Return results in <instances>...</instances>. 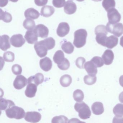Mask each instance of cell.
<instances>
[{
  "label": "cell",
  "mask_w": 123,
  "mask_h": 123,
  "mask_svg": "<svg viewBox=\"0 0 123 123\" xmlns=\"http://www.w3.org/2000/svg\"><path fill=\"white\" fill-rule=\"evenodd\" d=\"M97 80V78L96 76H92L86 75L84 77V81L85 83L88 85H91L95 83Z\"/></svg>",
  "instance_id": "35"
},
{
  "label": "cell",
  "mask_w": 123,
  "mask_h": 123,
  "mask_svg": "<svg viewBox=\"0 0 123 123\" xmlns=\"http://www.w3.org/2000/svg\"><path fill=\"white\" fill-rule=\"evenodd\" d=\"M10 0L13 2H17L18 0Z\"/></svg>",
  "instance_id": "49"
},
{
  "label": "cell",
  "mask_w": 123,
  "mask_h": 123,
  "mask_svg": "<svg viewBox=\"0 0 123 123\" xmlns=\"http://www.w3.org/2000/svg\"><path fill=\"white\" fill-rule=\"evenodd\" d=\"M24 15L26 18L35 20L38 18L40 13L38 11L33 8H28L25 11Z\"/></svg>",
  "instance_id": "21"
},
{
  "label": "cell",
  "mask_w": 123,
  "mask_h": 123,
  "mask_svg": "<svg viewBox=\"0 0 123 123\" xmlns=\"http://www.w3.org/2000/svg\"><path fill=\"white\" fill-rule=\"evenodd\" d=\"M92 1H95V2H100L102 0H92Z\"/></svg>",
  "instance_id": "50"
},
{
  "label": "cell",
  "mask_w": 123,
  "mask_h": 123,
  "mask_svg": "<svg viewBox=\"0 0 123 123\" xmlns=\"http://www.w3.org/2000/svg\"><path fill=\"white\" fill-rule=\"evenodd\" d=\"M0 20L6 23H10L12 20V17L11 14L7 12H4L2 9H0Z\"/></svg>",
  "instance_id": "32"
},
{
  "label": "cell",
  "mask_w": 123,
  "mask_h": 123,
  "mask_svg": "<svg viewBox=\"0 0 123 123\" xmlns=\"http://www.w3.org/2000/svg\"><path fill=\"white\" fill-rule=\"evenodd\" d=\"M0 110H5L8 108L15 105L13 101L11 100H6L4 98H0Z\"/></svg>",
  "instance_id": "26"
},
{
  "label": "cell",
  "mask_w": 123,
  "mask_h": 123,
  "mask_svg": "<svg viewBox=\"0 0 123 123\" xmlns=\"http://www.w3.org/2000/svg\"><path fill=\"white\" fill-rule=\"evenodd\" d=\"M24 37L27 42L30 44L35 43L38 40V35L35 32L34 29L27 31Z\"/></svg>",
  "instance_id": "13"
},
{
  "label": "cell",
  "mask_w": 123,
  "mask_h": 123,
  "mask_svg": "<svg viewBox=\"0 0 123 123\" xmlns=\"http://www.w3.org/2000/svg\"><path fill=\"white\" fill-rule=\"evenodd\" d=\"M28 84L33 83L38 86L43 83L44 80V77L42 73H37L35 75L31 76L28 78Z\"/></svg>",
  "instance_id": "18"
},
{
  "label": "cell",
  "mask_w": 123,
  "mask_h": 123,
  "mask_svg": "<svg viewBox=\"0 0 123 123\" xmlns=\"http://www.w3.org/2000/svg\"><path fill=\"white\" fill-rule=\"evenodd\" d=\"M41 114L37 111H28L26 112L25 115V121L31 123H37L39 122L41 119Z\"/></svg>",
  "instance_id": "7"
},
{
  "label": "cell",
  "mask_w": 123,
  "mask_h": 123,
  "mask_svg": "<svg viewBox=\"0 0 123 123\" xmlns=\"http://www.w3.org/2000/svg\"><path fill=\"white\" fill-rule=\"evenodd\" d=\"M119 100L121 103H123V91L119 94Z\"/></svg>",
  "instance_id": "46"
},
{
  "label": "cell",
  "mask_w": 123,
  "mask_h": 123,
  "mask_svg": "<svg viewBox=\"0 0 123 123\" xmlns=\"http://www.w3.org/2000/svg\"><path fill=\"white\" fill-rule=\"evenodd\" d=\"M68 119L65 116H55L52 118V123H68Z\"/></svg>",
  "instance_id": "37"
},
{
  "label": "cell",
  "mask_w": 123,
  "mask_h": 123,
  "mask_svg": "<svg viewBox=\"0 0 123 123\" xmlns=\"http://www.w3.org/2000/svg\"><path fill=\"white\" fill-rule=\"evenodd\" d=\"M102 57L106 65H110L113 62L114 59V54L111 50L106 49L102 55Z\"/></svg>",
  "instance_id": "15"
},
{
  "label": "cell",
  "mask_w": 123,
  "mask_h": 123,
  "mask_svg": "<svg viewBox=\"0 0 123 123\" xmlns=\"http://www.w3.org/2000/svg\"><path fill=\"white\" fill-rule=\"evenodd\" d=\"M12 70L14 74L18 75L22 73V68L20 65L15 64L12 67Z\"/></svg>",
  "instance_id": "40"
},
{
  "label": "cell",
  "mask_w": 123,
  "mask_h": 123,
  "mask_svg": "<svg viewBox=\"0 0 123 123\" xmlns=\"http://www.w3.org/2000/svg\"><path fill=\"white\" fill-rule=\"evenodd\" d=\"M102 6L106 11H108L109 9L115 7L116 2L115 0H103Z\"/></svg>",
  "instance_id": "31"
},
{
  "label": "cell",
  "mask_w": 123,
  "mask_h": 123,
  "mask_svg": "<svg viewBox=\"0 0 123 123\" xmlns=\"http://www.w3.org/2000/svg\"><path fill=\"white\" fill-rule=\"evenodd\" d=\"M23 26L25 29L28 30H33L36 26L34 21L29 18H26L24 21Z\"/></svg>",
  "instance_id": "29"
},
{
  "label": "cell",
  "mask_w": 123,
  "mask_h": 123,
  "mask_svg": "<svg viewBox=\"0 0 123 123\" xmlns=\"http://www.w3.org/2000/svg\"><path fill=\"white\" fill-rule=\"evenodd\" d=\"M34 30L37 34L38 37L42 38H47L49 35V29L46 26L43 24L37 25L34 29Z\"/></svg>",
  "instance_id": "12"
},
{
  "label": "cell",
  "mask_w": 123,
  "mask_h": 123,
  "mask_svg": "<svg viewBox=\"0 0 123 123\" xmlns=\"http://www.w3.org/2000/svg\"><path fill=\"white\" fill-rule=\"evenodd\" d=\"M120 44L122 47H123V36L120 38Z\"/></svg>",
  "instance_id": "48"
},
{
  "label": "cell",
  "mask_w": 123,
  "mask_h": 123,
  "mask_svg": "<svg viewBox=\"0 0 123 123\" xmlns=\"http://www.w3.org/2000/svg\"><path fill=\"white\" fill-rule=\"evenodd\" d=\"M28 83V80L23 75H18L13 82V86L17 90L24 88Z\"/></svg>",
  "instance_id": "10"
},
{
  "label": "cell",
  "mask_w": 123,
  "mask_h": 123,
  "mask_svg": "<svg viewBox=\"0 0 123 123\" xmlns=\"http://www.w3.org/2000/svg\"><path fill=\"white\" fill-rule=\"evenodd\" d=\"M65 55L62 51L61 50H58L55 52L54 57L53 60L57 65L60 64L65 60Z\"/></svg>",
  "instance_id": "25"
},
{
  "label": "cell",
  "mask_w": 123,
  "mask_h": 123,
  "mask_svg": "<svg viewBox=\"0 0 123 123\" xmlns=\"http://www.w3.org/2000/svg\"><path fill=\"white\" fill-rule=\"evenodd\" d=\"M84 68L89 75L92 76H96L98 73L97 67L91 61L86 62Z\"/></svg>",
  "instance_id": "14"
},
{
  "label": "cell",
  "mask_w": 123,
  "mask_h": 123,
  "mask_svg": "<svg viewBox=\"0 0 123 123\" xmlns=\"http://www.w3.org/2000/svg\"><path fill=\"white\" fill-rule=\"evenodd\" d=\"M92 111L94 114L99 115L102 114L104 111L103 105L101 102H96L93 103L91 106Z\"/></svg>",
  "instance_id": "22"
},
{
  "label": "cell",
  "mask_w": 123,
  "mask_h": 123,
  "mask_svg": "<svg viewBox=\"0 0 123 123\" xmlns=\"http://www.w3.org/2000/svg\"><path fill=\"white\" fill-rule=\"evenodd\" d=\"M58 68L62 70H67L70 67V63L67 59L65 58V60L62 64L57 65Z\"/></svg>",
  "instance_id": "39"
},
{
  "label": "cell",
  "mask_w": 123,
  "mask_h": 123,
  "mask_svg": "<svg viewBox=\"0 0 123 123\" xmlns=\"http://www.w3.org/2000/svg\"><path fill=\"white\" fill-rule=\"evenodd\" d=\"M87 33L84 29L77 30L74 33L73 44L75 47L80 48L85 45Z\"/></svg>",
  "instance_id": "1"
},
{
  "label": "cell",
  "mask_w": 123,
  "mask_h": 123,
  "mask_svg": "<svg viewBox=\"0 0 123 123\" xmlns=\"http://www.w3.org/2000/svg\"><path fill=\"white\" fill-rule=\"evenodd\" d=\"M39 64L41 68L45 72H48L52 67V62L49 58L47 57L40 60Z\"/></svg>",
  "instance_id": "16"
},
{
  "label": "cell",
  "mask_w": 123,
  "mask_h": 123,
  "mask_svg": "<svg viewBox=\"0 0 123 123\" xmlns=\"http://www.w3.org/2000/svg\"><path fill=\"white\" fill-rule=\"evenodd\" d=\"M6 113L8 118L16 119L23 118L26 114L23 109L15 105L7 109L6 110Z\"/></svg>",
  "instance_id": "3"
},
{
  "label": "cell",
  "mask_w": 123,
  "mask_h": 123,
  "mask_svg": "<svg viewBox=\"0 0 123 123\" xmlns=\"http://www.w3.org/2000/svg\"><path fill=\"white\" fill-rule=\"evenodd\" d=\"M3 58L6 62H12L15 60V54L12 52H6L3 54Z\"/></svg>",
  "instance_id": "36"
},
{
  "label": "cell",
  "mask_w": 123,
  "mask_h": 123,
  "mask_svg": "<svg viewBox=\"0 0 123 123\" xmlns=\"http://www.w3.org/2000/svg\"><path fill=\"white\" fill-rule=\"evenodd\" d=\"M95 34L96 35V40L98 44L105 47L106 41L107 38L108 31L105 26L99 25L95 28Z\"/></svg>",
  "instance_id": "4"
},
{
  "label": "cell",
  "mask_w": 123,
  "mask_h": 123,
  "mask_svg": "<svg viewBox=\"0 0 123 123\" xmlns=\"http://www.w3.org/2000/svg\"><path fill=\"white\" fill-rule=\"evenodd\" d=\"M119 82L120 85L123 87V75H121L119 78Z\"/></svg>",
  "instance_id": "47"
},
{
  "label": "cell",
  "mask_w": 123,
  "mask_h": 123,
  "mask_svg": "<svg viewBox=\"0 0 123 123\" xmlns=\"http://www.w3.org/2000/svg\"><path fill=\"white\" fill-rule=\"evenodd\" d=\"M70 31V27L66 22L60 23L57 29V34L60 37H63L67 35Z\"/></svg>",
  "instance_id": "11"
},
{
  "label": "cell",
  "mask_w": 123,
  "mask_h": 123,
  "mask_svg": "<svg viewBox=\"0 0 123 123\" xmlns=\"http://www.w3.org/2000/svg\"><path fill=\"white\" fill-rule=\"evenodd\" d=\"M66 3L65 0H53L52 4L55 7L60 8L64 7Z\"/></svg>",
  "instance_id": "42"
},
{
  "label": "cell",
  "mask_w": 123,
  "mask_h": 123,
  "mask_svg": "<svg viewBox=\"0 0 123 123\" xmlns=\"http://www.w3.org/2000/svg\"><path fill=\"white\" fill-rule=\"evenodd\" d=\"M91 61L98 68L101 67L103 66L104 64L103 60L100 57H94L92 58Z\"/></svg>",
  "instance_id": "38"
},
{
  "label": "cell",
  "mask_w": 123,
  "mask_h": 123,
  "mask_svg": "<svg viewBox=\"0 0 123 123\" xmlns=\"http://www.w3.org/2000/svg\"><path fill=\"white\" fill-rule=\"evenodd\" d=\"M77 1H78V2H82V1H84L85 0H76Z\"/></svg>",
  "instance_id": "51"
},
{
  "label": "cell",
  "mask_w": 123,
  "mask_h": 123,
  "mask_svg": "<svg viewBox=\"0 0 123 123\" xmlns=\"http://www.w3.org/2000/svg\"><path fill=\"white\" fill-rule=\"evenodd\" d=\"M73 97L75 100L77 102H82L84 99V94L82 90L77 89L73 92Z\"/></svg>",
  "instance_id": "34"
},
{
  "label": "cell",
  "mask_w": 123,
  "mask_h": 123,
  "mask_svg": "<svg viewBox=\"0 0 123 123\" xmlns=\"http://www.w3.org/2000/svg\"><path fill=\"white\" fill-rule=\"evenodd\" d=\"M74 109L78 112L79 117L82 119H87L91 116V112L90 108L83 101L76 103L74 105Z\"/></svg>",
  "instance_id": "2"
},
{
  "label": "cell",
  "mask_w": 123,
  "mask_h": 123,
  "mask_svg": "<svg viewBox=\"0 0 123 123\" xmlns=\"http://www.w3.org/2000/svg\"><path fill=\"white\" fill-rule=\"evenodd\" d=\"M37 86L35 83H33L28 84L26 89L25 91V95L29 98H33L34 97L37 91Z\"/></svg>",
  "instance_id": "17"
},
{
  "label": "cell",
  "mask_w": 123,
  "mask_h": 123,
  "mask_svg": "<svg viewBox=\"0 0 123 123\" xmlns=\"http://www.w3.org/2000/svg\"><path fill=\"white\" fill-rule=\"evenodd\" d=\"M113 122H123V118L122 117H115L113 119Z\"/></svg>",
  "instance_id": "44"
},
{
  "label": "cell",
  "mask_w": 123,
  "mask_h": 123,
  "mask_svg": "<svg viewBox=\"0 0 123 123\" xmlns=\"http://www.w3.org/2000/svg\"><path fill=\"white\" fill-rule=\"evenodd\" d=\"M48 0H34V2L38 6H43L48 2Z\"/></svg>",
  "instance_id": "43"
},
{
  "label": "cell",
  "mask_w": 123,
  "mask_h": 123,
  "mask_svg": "<svg viewBox=\"0 0 123 123\" xmlns=\"http://www.w3.org/2000/svg\"><path fill=\"white\" fill-rule=\"evenodd\" d=\"M10 43L12 46L15 47H20L25 43V41L21 34L13 35L10 39Z\"/></svg>",
  "instance_id": "9"
},
{
  "label": "cell",
  "mask_w": 123,
  "mask_h": 123,
  "mask_svg": "<svg viewBox=\"0 0 123 123\" xmlns=\"http://www.w3.org/2000/svg\"><path fill=\"white\" fill-rule=\"evenodd\" d=\"M86 62V60L84 57H78L75 61V64L78 68L80 69L84 68V64Z\"/></svg>",
  "instance_id": "41"
},
{
  "label": "cell",
  "mask_w": 123,
  "mask_h": 123,
  "mask_svg": "<svg viewBox=\"0 0 123 123\" xmlns=\"http://www.w3.org/2000/svg\"><path fill=\"white\" fill-rule=\"evenodd\" d=\"M42 41L48 50L52 49L55 46V41L52 37L47 38L46 39L42 40Z\"/></svg>",
  "instance_id": "30"
},
{
  "label": "cell",
  "mask_w": 123,
  "mask_h": 123,
  "mask_svg": "<svg viewBox=\"0 0 123 123\" xmlns=\"http://www.w3.org/2000/svg\"><path fill=\"white\" fill-rule=\"evenodd\" d=\"M118 39L114 36H111L107 37L105 47L108 49H112L117 45Z\"/></svg>",
  "instance_id": "23"
},
{
  "label": "cell",
  "mask_w": 123,
  "mask_h": 123,
  "mask_svg": "<svg viewBox=\"0 0 123 123\" xmlns=\"http://www.w3.org/2000/svg\"><path fill=\"white\" fill-rule=\"evenodd\" d=\"M77 6L73 2L69 0L67 1L64 7V11L65 13L68 15L74 14L77 10Z\"/></svg>",
  "instance_id": "19"
},
{
  "label": "cell",
  "mask_w": 123,
  "mask_h": 123,
  "mask_svg": "<svg viewBox=\"0 0 123 123\" xmlns=\"http://www.w3.org/2000/svg\"><path fill=\"white\" fill-rule=\"evenodd\" d=\"M10 37L7 35H3L0 37V49L3 51H6L11 47Z\"/></svg>",
  "instance_id": "20"
},
{
  "label": "cell",
  "mask_w": 123,
  "mask_h": 123,
  "mask_svg": "<svg viewBox=\"0 0 123 123\" xmlns=\"http://www.w3.org/2000/svg\"><path fill=\"white\" fill-rule=\"evenodd\" d=\"M113 112L116 116L122 117L123 116V104H118L113 109Z\"/></svg>",
  "instance_id": "33"
},
{
  "label": "cell",
  "mask_w": 123,
  "mask_h": 123,
  "mask_svg": "<svg viewBox=\"0 0 123 123\" xmlns=\"http://www.w3.org/2000/svg\"><path fill=\"white\" fill-rule=\"evenodd\" d=\"M60 81L61 85L66 87L69 86L72 83V78L69 75H64L60 78Z\"/></svg>",
  "instance_id": "27"
},
{
  "label": "cell",
  "mask_w": 123,
  "mask_h": 123,
  "mask_svg": "<svg viewBox=\"0 0 123 123\" xmlns=\"http://www.w3.org/2000/svg\"><path fill=\"white\" fill-rule=\"evenodd\" d=\"M62 49L65 53L70 54L74 51V47L71 42H65L62 45Z\"/></svg>",
  "instance_id": "28"
},
{
  "label": "cell",
  "mask_w": 123,
  "mask_h": 123,
  "mask_svg": "<svg viewBox=\"0 0 123 123\" xmlns=\"http://www.w3.org/2000/svg\"><path fill=\"white\" fill-rule=\"evenodd\" d=\"M106 28L108 32L117 37H120L123 34V25L121 23L112 24L108 22Z\"/></svg>",
  "instance_id": "5"
},
{
  "label": "cell",
  "mask_w": 123,
  "mask_h": 123,
  "mask_svg": "<svg viewBox=\"0 0 123 123\" xmlns=\"http://www.w3.org/2000/svg\"><path fill=\"white\" fill-rule=\"evenodd\" d=\"M55 10L54 7L49 6H43L41 10V15L45 17L49 18L54 13Z\"/></svg>",
  "instance_id": "24"
},
{
  "label": "cell",
  "mask_w": 123,
  "mask_h": 123,
  "mask_svg": "<svg viewBox=\"0 0 123 123\" xmlns=\"http://www.w3.org/2000/svg\"><path fill=\"white\" fill-rule=\"evenodd\" d=\"M0 6L3 7L6 6L8 2V0H0Z\"/></svg>",
  "instance_id": "45"
},
{
  "label": "cell",
  "mask_w": 123,
  "mask_h": 123,
  "mask_svg": "<svg viewBox=\"0 0 123 123\" xmlns=\"http://www.w3.org/2000/svg\"><path fill=\"white\" fill-rule=\"evenodd\" d=\"M107 16L109 23L114 24L118 23L121 20V15L118 11L114 8L109 9L107 11Z\"/></svg>",
  "instance_id": "6"
},
{
  "label": "cell",
  "mask_w": 123,
  "mask_h": 123,
  "mask_svg": "<svg viewBox=\"0 0 123 123\" xmlns=\"http://www.w3.org/2000/svg\"><path fill=\"white\" fill-rule=\"evenodd\" d=\"M34 48L37 54L39 57H44L47 55L48 50L42 41L36 42L34 44Z\"/></svg>",
  "instance_id": "8"
}]
</instances>
